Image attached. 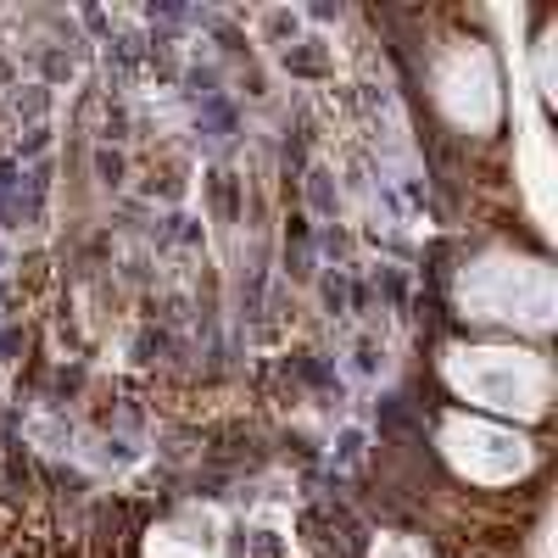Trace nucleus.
<instances>
[{"instance_id": "nucleus-1", "label": "nucleus", "mask_w": 558, "mask_h": 558, "mask_svg": "<svg viewBox=\"0 0 558 558\" xmlns=\"http://www.w3.org/2000/svg\"><path fill=\"white\" fill-rule=\"evenodd\" d=\"M447 386L458 397H470L475 408L536 418L547 408L553 375H547V363L536 352H520V347H470V352L447 357Z\"/></svg>"}, {"instance_id": "nucleus-4", "label": "nucleus", "mask_w": 558, "mask_h": 558, "mask_svg": "<svg viewBox=\"0 0 558 558\" xmlns=\"http://www.w3.org/2000/svg\"><path fill=\"white\" fill-rule=\"evenodd\" d=\"M436 101L452 123L463 129H492L502 118V84H497V68L486 57V45H452L436 68Z\"/></svg>"}, {"instance_id": "nucleus-3", "label": "nucleus", "mask_w": 558, "mask_h": 558, "mask_svg": "<svg viewBox=\"0 0 558 558\" xmlns=\"http://www.w3.org/2000/svg\"><path fill=\"white\" fill-rule=\"evenodd\" d=\"M441 452L447 463L475 481V486H508L531 470V447L525 436H514L508 425H492V418H475V413H452L441 425Z\"/></svg>"}, {"instance_id": "nucleus-5", "label": "nucleus", "mask_w": 558, "mask_h": 558, "mask_svg": "<svg viewBox=\"0 0 558 558\" xmlns=\"http://www.w3.org/2000/svg\"><path fill=\"white\" fill-rule=\"evenodd\" d=\"M368 558H436L425 542H418V536H402V531H391V536H380L375 542V553H368Z\"/></svg>"}, {"instance_id": "nucleus-2", "label": "nucleus", "mask_w": 558, "mask_h": 558, "mask_svg": "<svg viewBox=\"0 0 558 558\" xmlns=\"http://www.w3.org/2000/svg\"><path fill=\"white\" fill-rule=\"evenodd\" d=\"M458 296L475 318H502V324H520V330H547L553 324V268L531 263V257H514V252H492L463 274Z\"/></svg>"}]
</instances>
